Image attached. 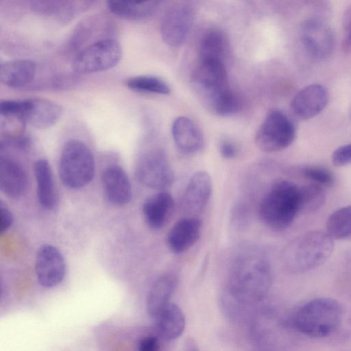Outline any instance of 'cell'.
<instances>
[{
	"label": "cell",
	"instance_id": "cell-1",
	"mask_svg": "<svg viewBox=\"0 0 351 351\" xmlns=\"http://www.w3.org/2000/svg\"><path fill=\"white\" fill-rule=\"evenodd\" d=\"M271 285L270 263L256 247H241L232 258L228 294L237 306L254 305L267 295Z\"/></svg>",
	"mask_w": 351,
	"mask_h": 351
},
{
	"label": "cell",
	"instance_id": "cell-2",
	"mask_svg": "<svg viewBox=\"0 0 351 351\" xmlns=\"http://www.w3.org/2000/svg\"><path fill=\"white\" fill-rule=\"evenodd\" d=\"M192 86L204 106L222 117L234 114L239 102L231 91L228 74L222 60L202 59L192 76Z\"/></svg>",
	"mask_w": 351,
	"mask_h": 351
},
{
	"label": "cell",
	"instance_id": "cell-3",
	"mask_svg": "<svg viewBox=\"0 0 351 351\" xmlns=\"http://www.w3.org/2000/svg\"><path fill=\"white\" fill-rule=\"evenodd\" d=\"M342 317V308L337 300L319 298L294 308L285 318V324L305 335L322 338L339 326Z\"/></svg>",
	"mask_w": 351,
	"mask_h": 351
},
{
	"label": "cell",
	"instance_id": "cell-4",
	"mask_svg": "<svg viewBox=\"0 0 351 351\" xmlns=\"http://www.w3.org/2000/svg\"><path fill=\"white\" fill-rule=\"evenodd\" d=\"M326 232L314 230L292 240L285 247L282 261L292 273H304L323 263L331 255L334 242Z\"/></svg>",
	"mask_w": 351,
	"mask_h": 351
},
{
	"label": "cell",
	"instance_id": "cell-5",
	"mask_svg": "<svg viewBox=\"0 0 351 351\" xmlns=\"http://www.w3.org/2000/svg\"><path fill=\"white\" fill-rule=\"evenodd\" d=\"M299 187L293 182H276L263 198L259 215L263 223L274 230H283L300 213Z\"/></svg>",
	"mask_w": 351,
	"mask_h": 351
},
{
	"label": "cell",
	"instance_id": "cell-6",
	"mask_svg": "<svg viewBox=\"0 0 351 351\" xmlns=\"http://www.w3.org/2000/svg\"><path fill=\"white\" fill-rule=\"evenodd\" d=\"M95 170L94 156L85 143L76 139L65 143L58 166L59 176L65 186L84 187L93 178Z\"/></svg>",
	"mask_w": 351,
	"mask_h": 351
},
{
	"label": "cell",
	"instance_id": "cell-7",
	"mask_svg": "<svg viewBox=\"0 0 351 351\" xmlns=\"http://www.w3.org/2000/svg\"><path fill=\"white\" fill-rule=\"evenodd\" d=\"M293 122L282 111L271 110L258 130L255 141L261 150L274 152L289 147L295 138Z\"/></svg>",
	"mask_w": 351,
	"mask_h": 351
},
{
	"label": "cell",
	"instance_id": "cell-8",
	"mask_svg": "<svg viewBox=\"0 0 351 351\" xmlns=\"http://www.w3.org/2000/svg\"><path fill=\"white\" fill-rule=\"evenodd\" d=\"M134 171L142 184L154 189L169 187L174 179L165 152L158 147L149 148L138 156Z\"/></svg>",
	"mask_w": 351,
	"mask_h": 351
},
{
	"label": "cell",
	"instance_id": "cell-9",
	"mask_svg": "<svg viewBox=\"0 0 351 351\" xmlns=\"http://www.w3.org/2000/svg\"><path fill=\"white\" fill-rule=\"evenodd\" d=\"M121 55L119 42L114 39L100 40L86 47L76 56L73 69L80 74L106 71L116 66Z\"/></svg>",
	"mask_w": 351,
	"mask_h": 351
},
{
	"label": "cell",
	"instance_id": "cell-10",
	"mask_svg": "<svg viewBox=\"0 0 351 351\" xmlns=\"http://www.w3.org/2000/svg\"><path fill=\"white\" fill-rule=\"evenodd\" d=\"M301 43L310 58L322 61L328 58L335 45V37L332 28L319 19L304 21L300 30Z\"/></svg>",
	"mask_w": 351,
	"mask_h": 351
},
{
	"label": "cell",
	"instance_id": "cell-11",
	"mask_svg": "<svg viewBox=\"0 0 351 351\" xmlns=\"http://www.w3.org/2000/svg\"><path fill=\"white\" fill-rule=\"evenodd\" d=\"M35 269L38 282L42 287H54L62 282L65 274L64 257L56 247L44 244L37 252Z\"/></svg>",
	"mask_w": 351,
	"mask_h": 351
},
{
	"label": "cell",
	"instance_id": "cell-12",
	"mask_svg": "<svg viewBox=\"0 0 351 351\" xmlns=\"http://www.w3.org/2000/svg\"><path fill=\"white\" fill-rule=\"evenodd\" d=\"M328 100V89L322 84H313L304 87L294 96L291 109L298 119L307 120L319 114Z\"/></svg>",
	"mask_w": 351,
	"mask_h": 351
},
{
	"label": "cell",
	"instance_id": "cell-13",
	"mask_svg": "<svg viewBox=\"0 0 351 351\" xmlns=\"http://www.w3.org/2000/svg\"><path fill=\"white\" fill-rule=\"evenodd\" d=\"M191 10L184 5L172 8L165 15L160 27L165 43L171 47H178L185 40L193 23Z\"/></svg>",
	"mask_w": 351,
	"mask_h": 351
},
{
	"label": "cell",
	"instance_id": "cell-14",
	"mask_svg": "<svg viewBox=\"0 0 351 351\" xmlns=\"http://www.w3.org/2000/svg\"><path fill=\"white\" fill-rule=\"evenodd\" d=\"M62 112L60 105L49 99L40 97L23 99V118L34 128H50L60 119Z\"/></svg>",
	"mask_w": 351,
	"mask_h": 351
},
{
	"label": "cell",
	"instance_id": "cell-15",
	"mask_svg": "<svg viewBox=\"0 0 351 351\" xmlns=\"http://www.w3.org/2000/svg\"><path fill=\"white\" fill-rule=\"evenodd\" d=\"M101 182L105 197L114 206H123L131 199L132 188L128 175L117 164L108 165L101 175Z\"/></svg>",
	"mask_w": 351,
	"mask_h": 351
},
{
	"label": "cell",
	"instance_id": "cell-16",
	"mask_svg": "<svg viewBox=\"0 0 351 351\" xmlns=\"http://www.w3.org/2000/svg\"><path fill=\"white\" fill-rule=\"evenodd\" d=\"M212 193V181L209 174L204 171L194 173L184 191L182 205L188 214L201 212L207 205Z\"/></svg>",
	"mask_w": 351,
	"mask_h": 351
},
{
	"label": "cell",
	"instance_id": "cell-17",
	"mask_svg": "<svg viewBox=\"0 0 351 351\" xmlns=\"http://www.w3.org/2000/svg\"><path fill=\"white\" fill-rule=\"evenodd\" d=\"M202 229L201 220L195 216L184 217L171 227L167 237L169 248L175 254L190 249L198 240Z\"/></svg>",
	"mask_w": 351,
	"mask_h": 351
},
{
	"label": "cell",
	"instance_id": "cell-18",
	"mask_svg": "<svg viewBox=\"0 0 351 351\" xmlns=\"http://www.w3.org/2000/svg\"><path fill=\"white\" fill-rule=\"evenodd\" d=\"M175 203L171 195L158 192L147 197L143 205V215L147 226L154 230L164 227L171 219Z\"/></svg>",
	"mask_w": 351,
	"mask_h": 351
},
{
	"label": "cell",
	"instance_id": "cell-19",
	"mask_svg": "<svg viewBox=\"0 0 351 351\" xmlns=\"http://www.w3.org/2000/svg\"><path fill=\"white\" fill-rule=\"evenodd\" d=\"M171 134L175 145L185 154H194L204 146V136L198 126L189 118L177 117L171 125Z\"/></svg>",
	"mask_w": 351,
	"mask_h": 351
},
{
	"label": "cell",
	"instance_id": "cell-20",
	"mask_svg": "<svg viewBox=\"0 0 351 351\" xmlns=\"http://www.w3.org/2000/svg\"><path fill=\"white\" fill-rule=\"evenodd\" d=\"M27 176L22 166L8 156L0 157V189L8 197L17 198L26 190Z\"/></svg>",
	"mask_w": 351,
	"mask_h": 351
},
{
	"label": "cell",
	"instance_id": "cell-21",
	"mask_svg": "<svg viewBox=\"0 0 351 351\" xmlns=\"http://www.w3.org/2000/svg\"><path fill=\"white\" fill-rule=\"evenodd\" d=\"M154 330L160 339L169 341L178 338L185 328V317L180 308L168 304L154 318Z\"/></svg>",
	"mask_w": 351,
	"mask_h": 351
},
{
	"label": "cell",
	"instance_id": "cell-22",
	"mask_svg": "<svg viewBox=\"0 0 351 351\" xmlns=\"http://www.w3.org/2000/svg\"><path fill=\"white\" fill-rule=\"evenodd\" d=\"M34 172L40 206L46 210L53 209L58 203V195L49 162L43 158L37 160L34 165Z\"/></svg>",
	"mask_w": 351,
	"mask_h": 351
},
{
	"label": "cell",
	"instance_id": "cell-23",
	"mask_svg": "<svg viewBox=\"0 0 351 351\" xmlns=\"http://www.w3.org/2000/svg\"><path fill=\"white\" fill-rule=\"evenodd\" d=\"M36 64L30 60H14L0 66V80L11 88H21L29 84L36 75Z\"/></svg>",
	"mask_w": 351,
	"mask_h": 351
},
{
	"label": "cell",
	"instance_id": "cell-24",
	"mask_svg": "<svg viewBox=\"0 0 351 351\" xmlns=\"http://www.w3.org/2000/svg\"><path fill=\"white\" fill-rule=\"evenodd\" d=\"M175 274H166L152 285L147 298L146 308L149 315L154 318L168 304L177 285Z\"/></svg>",
	"mask_w": 351,
	"mask_h": 351
},
{
	"label": "cell",
	"instance_id": "cell-25",
	"mask_svg": "<svg viewBox=\"0 0 351 351\" xmlns=\"http://www.w3.org/2000/svg\"><path fill=\"white\" fill-rule=\"evenodd\" d=\"M228 49L227 38L218 30H212L204 34L198 48L200 60L217 59L222 61L227 54Z\"/></svg>",
	"mask_w": 351,
	"mask_h": 351
},
{
	"label": "cell",
	"instance_id": "cell-26",
	"mask_svg": "<svg viewBox=\"0 0 351 351\" xmlns=\"http://www.w3.org/2000/svg\"><path fill=\"white\" fill-rule=\"evenodd\" d=\"M157 0H107L109 10L119 16L135 19L149 12Z\"/></svg>",
	"mask_w": 351,
	"mask_h": 351
},
{
	"label": "cell",
	"instance_id": "cell-27",
	"mask_svg": "<svg viewBox=\"0 0 351 351\" xmlns=\"http://www.w3.org/2000/svg\"><path fill=\"white\" fill-rule=\"evenodd\" d=\"M326 232L333 239L351 238V206L341 207L329 216Z\"/></svg>",
	"mask_w": 351,
	"mask_h": 351
},
{
	"label": "cell",
	"instance_id": "cell-28",
	"mask_svg": "<svg viewBox=\"0 0 351 351\" xmlns=\"http://www.w3.org/2000/svg\"><path fill=\"white\" fill-rule=\"evenodd\" d=\"M300 213H313L319 210L326 202V193L322 186L312 183L299 187Z\"/></svg>",
	"mask_w": 351,
	"mask_h": 351
},
{
	"label": "cell",
	"instance_id": "cell-29",
	"mask_svg": "<svg viewBox=\"0 0 351 351\" xmlns=\"http://www.w3.org/2000/svg\"><path fill=\"white\" fill-rule=\"evenodd\" d=\"M125 84L129 89L138 93L169 95L171 91L166 82L153 75L131 77L127 79Z\"/></svg>",
	"mask_w": 351,
	"mask_h": 351
},
{
	"label": "cell",
	"instance_id": "cell-30",
	"mask_svg": "<svg viewBox=\"0 0 351 351\" xmlns=\"http://www.w3.org/2000/svg\"><path fill=\"white\" fill-rule=\"evenodd\" d=\"M299 173L313 183L324 186H331L335 179L328 169L317 165H306L299 169Z\"/></svg>",
	"mask_w": 351,
	"mask_h": 351
},
{
	"label": "cell",
	"instance_id": "cell-31",
	"mask_svg": "<svg viewBox=\"0 0 351 351\" xmlns=\"http://www.w3.org/2000/svg\"><path fill=\"white\" fill-rule=\"evenodd\" d=\"M342 33V49L346 53H351V5L348 7L343 15Z\"/></svg>",
	"mask_w": 351,
	"mask_h": 351
},
{
	"label": "cell",
	"instance_id": "cell-32",
	"mask_svg": "<svg viewBox=\"0 0 351 351\" xmlns=\"http://www.w3.org/2000/svg\"><path fill=\"white\" fill-rule=\"evenodd\" d=\"M334 165L341 167L351 163V143L337 148L332 154Z\"/></svg>",
	"mask_w": 351,
	"mask_h": 351
},
{
	"label": "cell",
	"instance_id": "cell-33",
	"mask_svg": "<svg viewBox=\"0 0 351 351\" xmlns=\"http://www.w3.org/2000/svg\"><path fill=\"white\" fill-rule=\"evenodd\" d=\"M219 149L221 156L226 159L234 158L237 153V148L234 143L227 138H223L220 141Z\"/></svg>",
	"mask_w": 351,
	"mask_h": 351
},
{
	"label": "cell",
	"instance_id": "cell-34",
	"mask_svg": "<svg viewBox=\"0 0 351 351\" xmlns=\"http://www.w3.org/2000/svg\"><path fill=\"white\" fill-rule=\"evenodd\" d=\"M160 338L156 335H149L143 337L138 343V350L141 351H156L160 348Z\"/></svg>",
	"mask_w": 351,
	"mask_h": 351
},
{
	"label": "cell",
	"instance_id": "cell-35",
	"mask_svg": "<svg viewBox=\"0 0 351 351\" xmlns=\"http://www.w3.org/2000/svg\"><path fill=\"white\" fill-rule=\"evenodd\" d=\"M1 210V232L3 233L7 231L12 226L13 222V216L8 208V206L3 202L0 204Z\"/></svg>",
	"mask_w": 351,
	"mask_h": 351
}]
</instances>
